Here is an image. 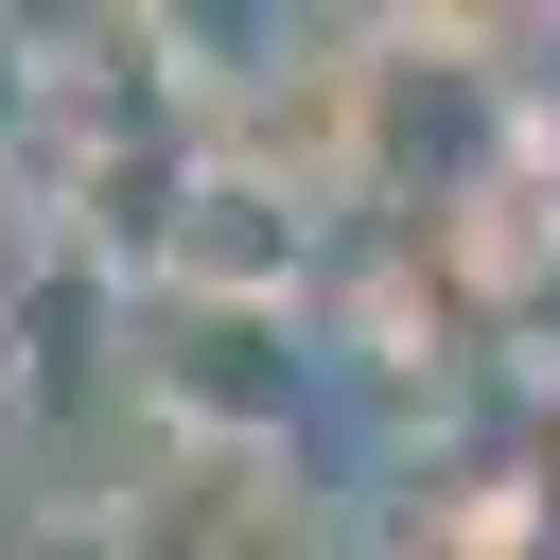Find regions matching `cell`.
Here are the masks:
<instances>
[{
  "instance_id": "6da1fadb",
  "label": "cell",
  "mask_w": 560,
  "mask_h": 560,
  "mask_svg": "<svg viewBox=\"0 0 560 560\" xmlns=\"http://www.w3.org/2000/svg\"><path fill=\"white\" fill-rule=\"evenodd\" d=\"M140 245H158V298L280 315V298H298V262H315V192H298V175H262V158H192V175H175V210H158Z\"/></svg>"
},
{
  "instance_id": "7a4b0ae2",
  "label": "cell",
  "mask_w": 560,
  "mask_h": 560,
  "mask_svg": "<svg viewBox=\"0 0 560 560\" xmlns=\"http://www.w3.org/2000/svg\"><path fill=\"white\" fill-rule=\"evenodd\" d=\"M0 560H18V508H0Z\"/></svg>"
}]
</instances>
